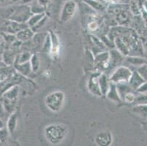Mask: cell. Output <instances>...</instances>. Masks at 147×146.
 I'll return each instance as SVG.
<instances>
[{"label":"cell","instance_id":"1","mask_svg":"<svg viewBox=\"0 0 147 146\" xmlns=\"http://www.w3.org/2000/svg\"><path fill=\"white\" fill-rule=\"evenodd\" d=\"M67 127L61 124H53L45 128L44 134L48 142L51 145H59L67 135Z\"/></svg>","mask_w":147,"mask_h":146},{"label":"cell","instance_id":"2","mask_svg":"<svg viewBox=\"0 0 147 146\" xmlns=\"http://www.w3.org/2000/svg\"><path fill=\"white\" fill-rule=\"evenodd\" d=\"M65 95L61 91H55L46 96L45 106L53 112H58L62 109L65 104Z\"/></svg>","mask_w":147,"mask_h":146},{"label":"cell","instance_id":"3","mask_svg":"<svg viewBox=\"0 0 147 146\" xmlns=\"http://www.w3.org/2000/svg\"><path fill=\"white\" fill-rule=\"evenodd\" d=\"M132 74L133 71L127 67L120 66L113 71L109 80L115 84L128 83Z\"/></svg>","mask_w":147,"mask_h":146},{"label":"cell","instance_id":"4","mask_svg":"<svg viewBox=\"0 0 147 146\" xmlns=\"http://www.w3.org/2000/svg\"><path fill=\"white\" fill-rule=\"evenodd\" d=\"M76 10V4L73 0L67 1L64 5L61 10L60 20L61 22L65 23L71 19Z\"/></svg>","mask_w":147,"mask_h":146},{"label":"cell","instance_id":"5","mask_svg":"<svg viewBox=\"0 0 147 146\" xmlns=\"http://www.w3.org/2000/svg\"><path fill=\"white\" fill-rule=\"evenodd\" d=\"M100 73H96L94 75H92L89 79L88 81V89L90 93L93 95H95L97 96H102V93L100 91V85H99V75Z\"/></svg>","mask_w":147,"mask_h":146},{"label":"cell","instance_id":"6","mask_svg":"<svg viewBox=\"0 0 147 146\" xmlns=\"http://www.w3.org/2000/svg\"><path fill=\"white\" fill-rule=\"evenodd\" d=\"M95 143L99 146H109L113 142V136L110 131H104L97 134L94 139Z\"/></svg>","mask_w":147,"mask_h":146},{"label":"cell","instance_id":"7","mask_svg":"<svg viewBox=\"0 0 147 146\" xmlns=\"http://www.w3.org/2000/svg\"><path fill=\"white\" fill-rule=\"evenodd\" d=\"M50 38H51V49H50V54L51 56L54 58L59 56L60 51V44L59 40L58 37L55 33L51 31L50 32Z\"/></svg>","mask_w":147,"mask_h":146},{"label":"cell","instance_id":"8","mask_svg":"<svg viewBox=\"0 0 147 146\" xmlns=\"http://www.w3.org/2000/svg\"><path fill=\"white\" fill-rule=\"evenodd\" d=\"M29 27V26H25L24 24L23 23L17 22L15 21H10L7 23L5 26V33H9V34H16L19 31L24 28Z\"/></svg>","mask_w":147,"mask_h":146},{"label":"cell","instance_id":"9","mask_svg":"<svg viewBox=\"0 0 147 146\" xmlns=\"http://www.w3.org/2000/svg\"><path fill=\"white\" fill-rule=\"evenodd\" d=\"M34 36V32L29 27L24 28L16 34V37L20 42H27Z\"/></svg>","mask_w":147,"mask_h":146},{"label":"cell","instance_id":"10","mask_svg":"<svg viewBox=\"0 0 147 146\" xmlns=\"http://www.w3.org/2000/svg\"><path fill=\"white\" fill-rule=\"evenodd\" d=\"M144 82H146V80L136 70L133 72V74H132V76H131L130 79H129L128 84L132 88V89L137 90L138 88L141 86Z\"/></svg>","mask_w":147,"mask_h":146},{"label":"cell","instance_id":"11","mask_svg":"<svg viewBox=\"0 0 147 146\" xmlns=\"http://www.w3.org/2000/svg\"><path fill=\"white\" fill-rule=\"evenodd\" d=\"M105 96L108 100L113 102H120L122 101L119 94L118 91H117V84L113 83L111 82L110 87H109V89Z\"/></svg>","mask_w":147,"mask_h":146},{"label":"cell","instance_id":"12","mask_svg":"<svg viewBox=\"0 0 147 146\" xmlns=\"http://www.w3.org/2000/svg\"><path fill=\"white\" fill-rule=\"evenodd\" d=\"M18 125V115L16 112H13L7 122V129L10 135H13Z\"/></svg>","mask_w":147,"mask_h":146},{"label":"cell","instance_id":"13","mask_svg":"<svg viewBox=\"0 0 147 146\" xmlns=\"http://www.w3.org/2000/svg\"><path fill=\"white\" fill-rule=\"evenodd\" d=\"M132 111L136 116H138L142 120H147V104H136Z\"/></svg>","mask_w":147,"mask_h":146},{"label":"cell","instance_id":"14","mask_svg":"<svg viewBox=\"0 0 147 146\" xmlns=\"http://www.w3.org/2000/svg\"><path fill=\"white\" fill-rule=\"evenodd\" d=\"M125 61L129 65L137 67V68L142 66L144 64H147L146 59H145L141 56H127Z\"/></svg>","mask_w":147,"mask_h":146},{"label":"cell","instance_id":"15","mask_svg":"<svg viewBox=\"0 0 147 146\" xmlns=\"http://www.w3.org/2000/svg\"><path fill=\"white\" fill-rule=\"evenodd\" d=\"M114 44L117 47V50L124 56H128L129 54V48L126 42L122 40L121 37H117L114 40Z\"/></svg>","mask_w":147,"mask_h":146},{"label":"cell","instance_id":"16","mask_svg":"<svg viewBox=\"0 0 147 146\" xmlns=\"http://www.w3.org/2000/svg\"><path fill=\"white\" fill-rule=\"evenodd\" d=\"M18 96V87L17 85L11 87L4 94V100L16 103Z\"/></svg>","mask_w":147,"mask_h":146},{"label":"cell","instance_id":"17","mask_svg":"<svg viewBox=\"0 0 147 146\" xmlns=\"http://www.w3.org/2000/svg\"><path fill=\"white\" fill-rule=\"evenodd\" d=\"M98 80L102 95V96H105L108 89H109V87H110V83H109L110 80H108L107 76L104 73H100V75H99Z\"/></svg>","mask_w":147,"mask_h":146},{"label":"cell","instance_id":"18","mask_svg":"<svg viewBox=\"0 0 147 146\" xmlns=\"http://www.w3.org/2000/svg\"><path fill=\"white\" fill-rule=\"evenodd\" d=\"M14 67L19 73L24 76H29L31 72H32L30 61L24 64H14Z\"/></svg>","mask_w":147,"mask_h":146},{"label":"cell","instance_id":"19","mask_svg":"<svg viewBox=\"0 0 147 146\" xmlns=\"http://www.w3.org/2000/svg\"><path fill=\"white\" fill-rule=\"evenodd\" d=\"M117 22L120 26H127L130 24V18L129 14L126 11L120 12L117 15Z\"/></svg>","mask_w":147,"mask_h":146},{"label":"cell","instance_id":"20","mask_svg":"<svg viewBox=\"0 0 147 146\" xmlns=\"http://www.w3.org/2000/svg\"><path fill=\"white\" fill-rule=\"evenodd\" d=\"M123 56L118 50H113L110 52L111 64L113 65H117L123 60Z\"/></svg>","mask_w":147,"mask_h":146},{"label":"cell","instance_id":"21","mask_svg":"<svg viewBox=\"0 0 147 146\" xmlns=\"http://www.w3.org/2000/svg\"><path fill=\"white\" fill-rule=\"evenodd\" d=\"M45 14L44 13H37V14L33 15L32 16H30L29 19L28 20L27 23V26H29V28L32 29L34 26H35L42 18L45 17Z\"/></svg>","mask_w":147,"mask_h":146},{"label":"cell","instance_id":"22","mask_svg":"<svg viewBox=\"0 0 147 146\" xmlns=\"http://www.w3.org/2000/svg\"><path fill=\"white\" fill-rule=\"evenodd\" d=\"M32 54L30 52H24L16 56L14 64H24L30 61Z\"/></svg>","mask_w":147,"mask_h":146},{"label":"cell","instance_id":"23","mask_svg":"<svg viewBox=\"0 0 147 146\" xmlns=\"http://www.w3.org/2000/svg\"><path fill=\"white\" fill-rule=\"evenodd\" d=\"M30 64L32 69V72H37L40 69V61L39 57L37 54H32L30 59Z\"/></svg>","mask_w":147,"mask_h":146},{"label":"cell","instance_id":"24","mask_svg":"<svg viewBox=\"0 0 147 146\" xmlns=\"http://www.w3.org/2000/svg\"><path fill=\"white\" fill-rule=\"evenodd\" d=\"M16 58L13 53L10 51H5L2 56V61L5 63L6 65H10L13 63L14 64Z\"/></svg>","mask_w":147,"mask_h":146},{"label":"cell","instance_id":"25","mask_svg":"<svg viewBox=\"0 0 147 146\" xmlns=\"http://www.w3.org/2000/svg\"><path fill=\"white\" fill-rule=\"evenodd\" d=\"M136 95H135L132 92H129L124 96L122 101H124L126 103H133L136 101Z\"/></svg>","mask_w":147,"mask_h":146},{"label":"cell","instance_id":"26","mask_svg":"<svg viewBox=\"0 0 147 146\" xmlns=\"http://www.w3.org/2000/svg\"><path fill=\"white\" fill-rule=\"evenodd\" d=\"M140 75L146 80L147 81V64H144L142 66L139 67L136 69Z\"/></svg>","mask_w":147,"mask_h":146},{"label":"cell","instance_id":"27","mask_svg":"<svg viewBox=\"0 0 147 146\" xmlns=\"http://www.w3.org/2000/svg\"><path fill=\"white\" fill-rule=\"evenodd\" d=\"M99 28V24L97 21H92L88 24V29L90 32H95Z\"/></svg>","mask_w":147,"mask_h":146},{"label":"cell","instance_id":"28","mask_svg":"<svg viewBox=\"0 0 147 146\" xmlns=\"http://www.w3.org/2000/svg\"><path fill=\"white\" fill-rule=\"evenodd\" d=\"M136 91H137L138 93L147 94V81L144 82Z\"/></svg>","mask_w":147,"mask_h":146},{"label":"cell","instance_id":"29","mask_svg":"<svg viewBox=\"0 0 147 146\" xmlns=\"http://www.w3.org/2000/svg\"><path fill=\"white\" fill-rule=\"evenodd\" d=\"M3 128H5V124H4V122L2 121V119L0 118V129Z\"/></svg>","mask_w":147,"mask_h":146},{"label":"cell","instance_id":"30","mask_svg":"<svg viewBox=\"0 0 147 146\" xmlns=\"http://www.w3.org/2000/svg\"><path fill=\"white\" fill-rule=\"evenodd\" d=\"M143 46H144V50L147 52V41H146L144 44H143Z\"/></svg>","mask_w":147,"mask_h":146},{"label":"cell","instance_id":"31","mask_svg":"<svg viewBox=\"0 0 147 146\" xmlns=\"http://www.w3.org/2000/svg\"><path fill=\"white\" fill-rule=\"evenodd\" d=\"M6 64H5V63L3 62V61H0V68H2V67H4L5 66Z\"/></svg>","mask_w":147,"mask_h":146},{"label":"cell","instance_id":"32","mask_svg":"<svg viewBox=\"0 0 147 146\" xmlns=\"http://www.w3.org/2000/svg\"><path fill=\"white\" fill-rule=\"evenodd\" d=\"M105 2H113L114 0H105Z\"/></svg>","mask_w":147,"mask_h":146},{"label":"cell","instance_id":"33","mask_svg":"<svg viewBox=\"0 0 147 146\" xmlns=\"http://www.w3.org/2000/svg\"><path fill=\"white\" fill-rule=\"evenodd\" d=\"M5 1H6V0H0V3H3Z\"/></svg>","mask_w":147,"mask_h":146},{"label":"cell","instance_id":"34","mask_svg":"<svg viewBox=\"0 0 147 146\" xmlns=\"http://www.w3.org/2000/svg\"><path fill=\"white\" fill-rule=\"evenodd\" d=\"M2 39H1V37H0V47H1V45H2Z\"/></svg>","mask_w":147,"mask_h":146}]
</instances>
